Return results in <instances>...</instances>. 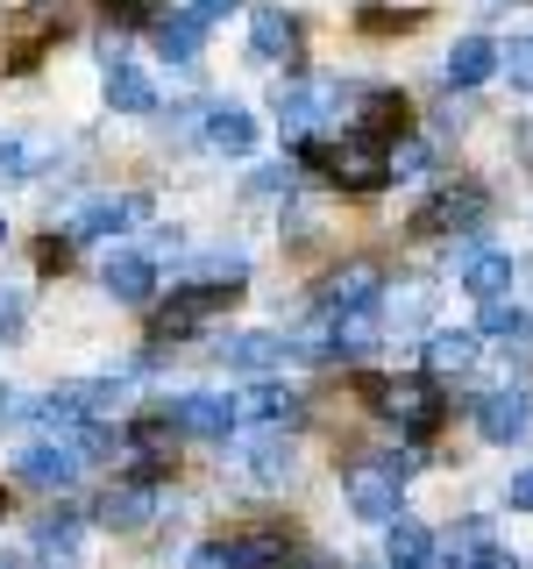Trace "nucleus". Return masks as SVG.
Listing matches in <instances>:
<instances>
[{"instance_id":"79ce46f5","label":"nucleus","mask_w":533,"mask_h":569,"mask_svg":"<svg viewBox=\"0 0 533 569\" xmlns=\"http://www.w3.org/2000/svg\"><path fill=\"white\" fill-rule=\"evenodd\" d=\"M0 242H8V221H0Z\"/></svg>"},{"instance_id":"412c9836","label":"nucleus","mask_w":533,"mask_h":569,"mask_svg":"<svg viewBox=\"0 0 533 569\" xmlns=\"http://www.w3.org/2000/svg\"><path fill=\"white\" fill-rule=\"evenodd\" d=\"M107 107L114 114H157V86L129 58H107Z\"/></svg>"},{"instance_id":"c85d7f7f","label":"nucleus","mask_w":533,"mask_h":569,"mask_svg":"<svg viewBox=\"0 0 533 569\" xmlns=\"http://www.w3.org/2000/svg\"><path fill=\"white\" fill-rule=\"evenodd\" d=\"M426 171H434V150H426L420 136H405L399 150H391V178H426Z\"/></svg>"},{"instance_id":"cd10ccee","label":"nucleus","mask_w":533,"mask_h":569,"mask_svg":"<svg viewBox=\"0 0 533 569\" xmlns=\"http://www.w3.org/2000/svg\"><path fill=\"white\" fill-rule=\"evenodd\" d=\"M426 307H434V284H420V278H405V292H391V320L399 328H420Z\"/></svg>"},{"instance_id":"aec40b11","label":"nucleus","mask_w":533,"mask_h":569,"mask_svg":"<svg viewBox=\"0 0 533 569\" xmlns=\"http://www.w3.org/2000/svg\"><path fill=\"white\" fill-rule=\"evenodd\" d=\"M135 221H150V200L142 192H121V200H93L71 221V236H121V228H135Z\"/></svg>"},{"instance_id":"2eb2a0df","label":"nucleus","mask_w":533,"mask_h":569,"mask_svg":"<svg viewBox=\"0 0 533 569\" xmlns=\"http://www.w3.org/2000/svg\"><path fill=\"white\" fill-rule=\"evenodd\" d=\"M278 556H292V541L284 533H221V541H200L192 548V562H278Z\"/></svg>"},{"instance_id":"1a4fd4ad","label":"nucleus","mask_w":533,"mask_h":569,"mask_svg":"<svg viewBox=\"0 0 533 569\" xmlns=\"http://www.w3.org/2000/svg\"><path fill=\"white\" fill-rule=\"evenodd\" d=\"M100 284H107V299H114V307H150L157 263L142 257V249H114V257L100 263Z\"/></svg>"},{"instance_id":"9d476101","label":"nucleus","mask_w":533,"mask_h":569,"mask_svg":"<svg viewBox=\"0 0 533 569\" xmlns=\"http://www.w3.org/2000/svg\"><path fill=\"white\" fill-rule=\"evenodd\" d=\"M384 292V271L370 257L342 263V271H328V284H320V313H349V307H370V299Z\"/></svg>"},{"instance_id":"0eeeda50","label":"nucleus","mask_w":533,"mask_h":569,"mask_svg":"<svg viewBox=\"0 0 533 569\" xmlns=\"http://www.w3.org/2000/svg\"><path fill=\"white\" fill-rule=\"evenodd\" d=\"M399 485H405V477L391 470V462H349V506H355V520L384 527L391 512H399Z\"/></svg>"},{"instance_id":"2f4dec72","label":"nucleus","mask_w":533,"mask_h":569,"mask_svg":"<svg viewBox=\"0 0 533 569\" xmlns=\"http://www.w3.org/2000/svg\"><path fill=\"white\" fill-rule=\"evenodd\" d=\"M29 178V142H0V186H22Z\"/></svg>"},{"instance_id":"39448f33","label":"nucleus","mask_w":533,"mask_h":569,"mask_svg":"<svg viewBox=\"0 0 533 569\" xmlns=\"http://www.w3.org/2000/svg\"><path fill=\"white\" fill-rule=\"evenodd\" d=\"M370 391H378V406L405 427V435H434L441 413H449V406L434 399V385H426V378H391V385H370Z\"/></svg>"},{"instance_id":"473e14b6","label":"nucleus","mask_w":533,"mask_h":569,"mask_svg":"<svg viewBox=\"0 0 533 569\" xmlns=\"http://www.w3.org/2000/svg\"><path fill=\"white\" fill-rule=\"evenodd\" d=\"M14 335H22V292L0 284V342H14Z\"/></svg>"},{"instance_id":"6ab92c4d","label":"nucleus","mask_w":533,"mask_h":569,"mask_svg":"<svg viewBox=\"0 0 533 569\" xmlns=\"http://www.w3.org/2000/svg\"><path fill=\"white\" fill-rule=\"evenodd\" d=\"M491 71H497V43H491V36H455L449 58H441V79H449V86H484Z\"/></svg>"},{"instance_id":"f257e3e1","label":"nucleus","mask_w":533,"mask_h":569,"mask_svg":"<svg viewBox=\"0 0 533 569\" xmlns=\"http://www.w3.org/2000/svg\"><path fill=\"white\" fill-rule=\"evenodd\" d=\"M299 164L320 171L328 186H342V192H370V186H384L391 178V142L378 129H355L342 142H313V136H299Z\"/></svg>"},{"instance_id":"5701e85b","label":"nucleus","mask_w":533,"mask_h":569,"mask_svg":"<svg viewBox=\"0 0 533 569\" xmlns=\"http://www.w3.org/2000/svg\"><path fill=\"white\" fill-rule=\"evenodd\" d=\"M434 556H449V562H497V541H491V520L476 512V520H462V527H449L434 541Z\"/></svg>"},{"instance_id":"7ed1b4c3","label":"nucleus","mask_w":533,"mask_h":569,"mask_svg":"<svg viewBox=\"0 0 533 569\" xmlns=\"http://www.w3.org/2000/svg\"><path fill=\"white\" fill-rule=\"evenodd\" d=\"M491 192L484 186H441L434 200L413 213V236H455V228H484Z\"/></svg>"},{"instance_id":"20e7f679","label":"nucleus","mask_w":533,"mask_h":569,"mask_svg":"<svg viewBox=\"0 0 533 569\" xmlns=\"http://www.w3.org/2000/svg\"><path fill=\"white\" fill-rule=\"evenodd\" d=\"M164 420L178 427V435L228 441L235 435V399H221V391H178V399H164Z\"/></svg>"},{"instance_id":"9b49d317","label":"nucleus","mask_w":533,"mask_h":569,"mask_svg":"<svg viewBox=\"0 0 533 569\" xmlns=\"http://www.w3.org/2000/svg\"><path fill=\"white\" fill-rule=\"evenodd\" d=\"M93 520L107 527V533H135V527H150L157 520V491H150V477H135V485H114L93 506Z\"/></svg>"},{"instance_id":"72a5a7b5","label":"nucleus","mask_w":533,"mask_h":569,"mask_svg":"<svg viewBox=\"0 0 533 569\" xmlns=\"http://www.w3.org/2000/svg\"><path fill=\"white\" fill-rule=\"evenodd\" d=\"M249 192H263V200H271V192H292V164H263L249 178Z\"/></svg>"},{"instance_id":"bb28decb","label":"nucleus","mask_w":533,"mask_h":569,"mask_svg":"<svg viewBox=\"0 0 533 569\" xmlns=\"http://www.w3.org/2000/svg\"><path fill=\"white\" fill-rule=\"evenodd\" d=\"M363 129H378L384 142L405 136V100L399 93H363Z\"/></svg>"},{"instance_id":"dca6fc26","label":"nucleus","mask_w":533,"mask_h":569,"mask_svg":"<svg viewBox=\"0 0 533 569\" xmlns=\"http://www.w3.org/2000/svg\"><path fill=\"white\" fill-rule=\"evenodd\" d=\"M150 36H157V50H164L171 64H192V58H200V43H207V14H200V8L150 14Z\"/></svg>"},{"instance_id":"a19ab883","label":"nucleus","mask_w":533,"mask_h":569,"mask_svg":"<svg viewBox=\"0 0 533 569\" xmlns=\"http://www.w3.org/2000/svg\"><path fill=\"white\" fill-rule=\"evenodd\" d=\"M520 142H526V150H533V129H526V136H520Z\"/></svg>"},{"instance_id":"a211bd4d","label":"nucleus","mask_w":533,"mask_h":569,"mask_svg":"<svg viewBox=\"0 0 533 569\" xmlns=\"http://www.w3.org/2000/svg\"><path fill=\"white\" fill-rule=\"evenodd\" d=\"M512 284V257H497V249L476 242V228H470V242H462V292L470 299H497Z\"/></svg>"},{"instance_id":"58836bf2","label":"nucleus","mask_w":533,"mask_h":569,"mask_svg":"<svg viewBox=\"0 0 533 569\" xmlns=\"http://www.w3.org/2000/svg\"><path fill=\"white\" fill-rule=\"evenodd\" d=\"M0 520H8V491H0Z\"/></svg>"},{"instance_id":"f704fd0d","label":"nucleus","mask_w":533,"mask_h":569,"mask_svg":"<svg viewBox=\"0 0 533 569\" xmlns=\"http://www.w3.org/2000/svg\"><path fill=\"white\" fill-rule=\"evenodd\" d=\"M150 8H157V0H107L114 22H150Z\"/></svg>"},{"instance_id":"f8f14e48","label":"nucleus","mask_w":533,"mask_h":569,"mask_svg":"<svg viewBox=\"0 0 533 569\" xmlns=\"http://www.w3.org/2000/svg\"><path fill=\"white\" fill-rule=\"evenodd\" d=\"M299 420H306V399L284 385H257L235 399V427H299Z\"/></svg>"},{"instance_id":"c756f323","label":"nucleus","mask_w":533,"mask_h":569,"mask_svg":"<svg viewBox=\"0 0 533 569\" xmlns=\"http://www.w3.org/2000/svg\"><path fill=\"white\" fill-rule=\"evenodd\" d=\"M497 64L512 71V86L533 93V36H512V50H497Z\"/></svg>"},{"instance_id":"e433bc0d","label":"nucleus","mask_w":533,"mask_h":569,"mask_svg":"<svg viewBox=\"0 0 533 569\" xmlns=\"http://www.w3.org/2000/svg\"><path fill=\"white\" fill-rule=\"evenodd\" d=\"M462 121H470V107H455V100H449V107H441V114H434V129L449 136V129H462Z\"/></svg>"},{"instance_id":"393cba45","label":"nucleus","mask_w":533,"mask_h":569,"mask_svg":"<svg viewBox=\"0 0 533 569\" xmlns=\"http://www.w3.org/2000/svg\"><path fill=\"white\" fill-rule=\"evenodd\" d=\"M384 556L413 569V562H426V556H434V533H426L420 520H405V512H391V520H384Z\"/></svg>"},{"instance_id":"4468645a","label":"nucleus","mask_w":533,"mask_h":569,"mask_svg":"<svg viewBox=\"0 0 533 569\" xmlns=\"http://www.w3.org/2000/svg\"><path fill=\"white\" fill-rule=\"evenodd\" d=\"M249 50H257L263 64H284V71H292L299 64V22L284 8H257V14H249Z\"/></svg>"},{"instance_id":"423d86ee","label":"nucleus","mask_w":533,"mask_h":569,"mask_svg":"<svg viewBox=\"0 0 533 569\" xmlns=\"http://www.w3.org/2000/svg\"><path fill=\"white\" fill-rule=\"evenodd\" d=\"M79 470H86V456H79V441H29L22 456H14V477L36 491H64V485H79Z\"/></svg>"},{"instance_id":"f3484780","label":"nucleus","mask_w":533,"mask_h":569,"mask_svg":"<svg viewBox=\"0 0 533 569\" xmlns=\"http://www.w3.org/2000/svg\"><path fill=\"white\" fill-rule=\"evenodd\" d=\"M200 136H207L221 157H249L257 121H249V107H235V100H213V107H200Z\"/></svg>"},{"instance_id":"a878e982","label":"nucleus","mask_w":533,"mask_h":569,"mask_svg":"<svg viewBox=\"0 0 533 569\" xmlns=\"http://www.w3.org/2000/svg\"><path fill=\"white\" fill-rule=\"evenodd\" d=\"M36 548H43V556H79V512L71 506L43 512V520H36Z\"/></svg>"},{"instance_id":"4c0bfd02","label":"nucleus","mask_w":533,"mask_h":569,"mask_svg":"<svg viewBox=\"0 0 533 569\" xmlns=\"http://www.w3.org/2000/svg\"><path fill=\"white\" fill-rule=\"evenodd\" d=\"M242 8V0H200V14H207V22H213V14H235Z\"/></svg>"},{"instance_id":"b1692460","label":"nucleus","mask_w":533,"mask_h":569,"mask_svg":"<svg viewBox=\"0 0 533 569\" xmlns=\"http://www.w3.org/2000/svg\"><path fill=\"white\" fill-rule=\"evenodd\" d=\"M284 356H292V342H278V335H228L221 342L228 370H278Z\"/></svg>"},{"instance_id":"4be33fe9","label":"nucleus","mask_w":533,"mask_h":569,"mask_svg":"<svg viewBox=\"0 0 533 569\" xmlns=\"http://www.w3.org/2000/svg\"><path fill=\"white\" fill-rule=\"evenodd\" d=\"M476 349L484 342H476L470 328H434L426 335V370H434V378H462V370L476 363Z\"/></svg>"},{"instance_id":"c9c22d12","label":"nucleus","mask_w":533,"mask_h":569,"mask_svg":"<svg viewBox=\"0 0 533 569\" xmlns=\"http://www.w3.org/2000/svg\"><path fill=\"white\" fill-rule=\"evenodd\" d=\"M505 498H512L520 512H533V470H520V477H512V491H505Z\"/></svg>"},{"instance_id":"ddd939ff","label":"nucleus","mask_w":533,"mask_h":569,"mask_svg":"<svg viewBox=\"0 0 533 569\" xmlns=\"http://www.w3.org/2000/svg\"><path fill=\"white\" fill-rule=\"evenodd\" d=\"M292 470H299V456H292V441H284V427H271V435H257L242 449V477H249V485H263V491L292 485Z\"/></svg>"},{"instance_id":"f03ea898","label":"nucleus","mask_w":533,"mask_h":569,"mask_svg":"<svg viewBox=\"0 0 533 569\" xmlns=\"http://www.w3.org/2000/svg\"><path fill=\"white\" fill-rule=\"evenodd\" d=\"M235 292H242L235 278H228V284H221V278H207V284H178L171 307L157 313V342H185V335H192V328H207V320L221 313Z\"/></svg>"},{"instance_id":"6e6552de","label":"nucleus","mask_w":533,"mask_h":569,"mask_svg":"<svg viewBox=\"0 0 533 569\" xmlns=\"http://www.w3.org/2000/svg\"><path fill=\"white\" fill-rule=\"evenodd\" d=\"M470 413L484 427V441L512 449V441H526V427H533V399L526 391H484V399H470Z\"/></svg>"},{"instance_id":"7c9ffc66","label":"nucleus","mask_w":533,"mask_h":569,"mask_svg":"<svg viewBox=\"0 0 533 569\" xmlns=\"http://www.w3.org/2000/svg\"><path fill=\"white\" fill-rule=\"evenodd\" d=\"M520 307H512V299L505 292H497V299H484V335H512V328H520Z\"/></svg>"},{"instance_id":"ea45409f","label":"nucleus","mask_w":533,"mask_h":569,"mask_svg":"<svg viewBox=\"0 0 533 569\" xmlns=\"http://www.w3.org/2000/svg\"><path fill=\"white\" fill-rule=\"evenodd\" d=\"M520 271H526V278H533V257H526V263H520Z\"/></svg>"}]
</instances>
